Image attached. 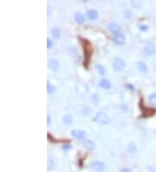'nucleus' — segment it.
I'll return each mask as SVG.
<instances>
[{"instance_id":"obj_24","label":"nucleus","mask_w":156,"mask_h":172,"mask_svg":"<svg viewBox=\"0 0 156 172\" xmlns=\"http://www.w3.org/2000/svg\"><path fill=\"white\" fill-rule=\"evenodd\" d=\"M71 147H72L71 145H68V144H67V145H64V146H63V149H64V150H69V149H71Z\"/></svg>"},{"instance_id":"obj_4","label":"nucleus","mask_w":156,"mask_h":172,"mask_svg":"<svg viewBox=\"0 0 156 172\" xmlns=\"http://www.w3.org/2000/svg\"><path fill=\"white\" fill-rule=\"evenodd\" d=\"M91 167L92 169L96 171V172H102L104 169H105V165L102 162H98V161H95V162H93L91 163Z\"/></svg>"},{"instance_id":"obj_20","label":"nucleus","mask_w":156,"mask_h":172,"mask_svg":"<svg viewBox=\"0 0 156 172\" xmlns=\"http://www.w3.org/2000/svg\"><path fill=\"white\" fill-rule=\"evenodd\" d=\"M132 5L135 7V8H139L141 5V3L140 1H132Z\"/></svg>"},{"instance_id":"obj_3","label":"nucleus","mask_w":156,"mask_h":172,"mask_svg":"<svg viewBox=\"0 0 156 172\" xmlns=\"http://www.w3.org/2000/svg\"><path fill=\"white\" fill-rule=\"evenodd\" d=\"M113 39H114V42L118 44V45H122L125 44V41H126V37L124 36V34L122 33H119V34H115L114 37H113Z\"/></svg>"},{"instance_id":"obj_19","label":"nucleus","mask_w":156,"mask_h":172,"mask_svg":"<svg viewBox=\"0 0 156 172\" xmlns=\"http://www.w3.org/2000/svg\"><path fill=\"white\" fill-rule=\"evenodd\" d=\"M47 90H48V92L49 93H54L55 92V87L51 84H50L49 82H48V84H47Z\"/></svg>"},{"instance_id":"obj_22","label":"nucleus","mask_w":156,"mask_h":172,"mask_svg":"<svg viewBox=\"0 0 156 172\" xmlns=\"http://www.w3.org/2000/svg\"><path fill=\"white\" fill-rule=\"evenodd\" d=\"M52 46H53V42H52L51 40L48 39V40H47V48H48V49H50Z\"/></svg>"},{"instance_id":"obj_7","label":"nucleus","mask_w":156,"mask_h":172,"mask_svg":"<svg viewBox=\"0 0 156 172\" xmlns=\"http://www.w3.org/2000/svg\"><path fill=\"white\" fill-rule=\"evenodd\" d=\"M71 134L76 139H84L86 137V132L83 130H73Z\"/></svg>"},{"instance_id":"obj_13","label":"nucleus","mask_w":156,"mask_h":172,"mask_svg":"<svg viewBox=\"0 0 156 172\" xmlns=\"http://www.w3.org/2000/svg\"><path fill=\"white\" fill-rule=\"evenodd\" d=\"M138 68H139V70L142 73H146L147 71V66L143 61H140L138 63Z\"/></svg>"},{"instance_id":"obj_14","label":"nucleus","mask_w":156,"mask_h":172,"mask_svg":"<svg viewBox=\"0 0 156 172\" xmlns=\"http://www.w3.org/2000/svg\"><path fill=\"white\" fill-rule=\"evenodd\" d=\"M51 34H52L53 37H55V38H60V37H61V32H60L59 29H57V28H53L51 30Z\"/></svg>"},{"instance_id":"obj_27","label":"nucleus","mask_w":156,"mask_h":172,"mask_svg":"<svg viewBox=\"0 0 156 172\" xmlns=\"http://www.w3.org/2000/svg\"><path fill=\"white\" fill-rule=\"evenodd\" d=\"M128 88H130V89H132V90H134V86H132V85H130V84H128Z\"/></svg>"},{"instance_id":"obj_17","label":"nucleus","mask_w":156,"mask_h":172,"mask_svg":"<svg viewBox=\"0 0 156 172\" xmlns=\"http://www.w3.org/2000/svg\"><path fill=\"white\" fill-rule=\"evenodd\" d=\"M149 103L151 105L156 106V93L152 94L149 97Z\"/></svg>"},{"instance_id":"obj_6","label":"nucleus","mask_w":156,"mask_h":172,"mask_svg":"<svg viewBox=\"0 0 156 172\" xmlns=\"http://www.w3.org/2000/svg\"><path fill=\"white\" fill-rule=\"evenodd\" d=\"M144 52L147 55L152 56L155 53V47L152 43H147L144 47Z\"/></svg>"},{"instance_id":"obj_8","label":"nucleus","mask_w":156,"mask_h":172,"mask_svg":"<svg viewBox=\"0 0 156 172\" xmlns=\"http://www.w3.org/2000/svg\"><path fill=\"white\" fill-rule=\"evenodd\" d=\"M87 16L90 20L94 21V20H96L97 17H98V13H97V11L95 10L91 9V10H89L87 11Z\"/></svg>"},{"instance_id":"obj_1","label":"nucleus","mask_w":156,"mask_h":172,"mask_svg":"<svg viewBox=\"0 0 156 172\" xmlns=\"http://www.w3.org/2000/svg\"><path fill=\"white\" fill-rule=\"evenodd\" d=\"M95 119L97 123H99L101 124H107L109 123V118L108 115L103 112V111H99L97 112L95 115Z\"/></svg>"},{"instance_id":"obj_2","label":"nucleus","mask_w":156,"mask_h":172,"mask_svg":"<svg viewBox=\"0 0 156 172\" xmlns=\"http://www.w3.org/2000/svg\"><path fill=\"white\" fill-rule=\"evenodd\" d=\"M113 67L116 71H122L125 68V63L119 57H115L113 60Z\"/></svg>"},{"instance_id":"obj_10","label":"nucleus","mask_w":156,"mask_h":172,"mask_svg":"<svg viewBox=\"0 0 156 172\" xmlns=\"http://www.w3.org/2000/svg\"><path fill=\"white\" fill-rule=\"evenodd\" d=\"M99 86H100L101 88H102V89H106V90H108V89H109V88L111 87V84H110V82H109L108 79H106V78H102V79L100 81Z\"/></svg>"},{"instance_id":"obj_15","label":"nucleus","mask_w":156,"mask_h":172,"mask_svg":"<svg viewBox=\"0 0 156 172\" xmlns=\"http://www.w3.org/2000/svg\"><path fill=\"white\" fill-rule=\"evenodd\" d=\"M95 70H97V72L99 73V75L103 76L105 74V69H104V67L102 64H96L95 65Z\"/></svg>"},{"instance_id":"obj_11","label":"nucleus","mask_w":156,"mask_h":172,"mask_svg":"<svg viewBox=\"0 0 156 172\" xmlns=\"http://www.w3.org/2000/svg\"><path fill=\"white\" fill-rule=\"evenodd\" d=\"M75 20L76 23L82 25V24H83L84 21H85V17H84V15L82 14V13H77V14L75 15Z\"/></svg>"},{"instance_id":"obj_23","label":"nucleus","mask_w":156,"mask_h":172,"mask_svg":"<svg viewBox=\"0 0 156 172\" xmlns=\"http://www.w3.org/2000/svg\"><path fill=\"white\" fill-rule=\"evenodd\" d=\"M140 30L142 31H146L148 30V26H147V25H141L140 26Z\"/></svg>"},{"instance_id":"obj_25","label":"nucleus","mask_w":156,"mask_h":172,"mask_svg":"<svg viewBox=\"0 0 156 172\" xmlns=\"http://www.w3.org/2000/svg\"><path fill=\"white\" fill-rule=\"evenodd\" d=\"M126 17H128V18H130V17H131V12H130L129 11H128L126 12Z\"/></svg>"},{"instance_id":"obj_12","label":"nucleus","mask_w":156,"mask_h":172,"mask_svg":"<svg viewBox=\"0 0 156 172\" xmlns=\"http://www.w3.org/2000/svg\"><path fill=\"white\" fill-rule=\"evenodd\" d=\"M83 144H84V146L88 149H95V143L92 141V140H90V139H86L84 142H83Z\"/></svg>"},{"instance_id":"obj_5","label":"nucleus","mask_w":156,"mask_h":172,"mask_svg":"<svg viewBox=\"0 0 156 172\" xmlns=\"http://www.w3.org/2000/svg\"><path fill=\"white\" fill-rule=\"evenodd\" d=\"M108 31H109L110 32L114 33V35H115V34L122 33V32H121V31H122L121 26L118 25L117 24H115V23H111V24H109L108 26Z\"/></svg>"},{"instance_id":"obj_9","label":"nucleus","mask_w":156,"mask_h":172,"mask_svg":"<svg viewBox=\"0 0 156 172\" xmlns=\"http://www.w3.org/2000/svg\"><path fill=\"white\" fill-rule=\"evenodd\" d=\"M49 66L53 71H56L58 69H59V64H58V61H56L55 59H51L49 62Z\"/></svg>"},{"instance_id":"obj_18","label":"nucleus","mask_w":156,"mask_h":172,"mask_svg":"<svg viewBox=\"0 0 156 172\" xmlns=\"http://www.w3.org/2000/svg\"><path fill=\"white\" fill-rule=\"evenodd\" d=\"M128 150L129 152H131V153L134 152V151L136 150V146H135V144H134V143H130L128 144Z\"/></svg>"},{"instance_id":"obj_26","label":"nucleus","mask_w":156,"mask_h":172,"mask_svg":"<svg viewBox=\"0 0 156 172\" xmlns=\"http://www.w3.org/2000/svg\"><path fill=\"white\" fill-rule=\"evenodd\" d=\"M47 118H48V123H47V124H48V125H50V121H51V120H50V115H48V116H47Z\"/></svg>"},{"instance_id":"obj_21","label":"nucleus","mask_w":156,"mask_h":172,"mask_svg":"<svg viewBox=\"0 0 156 172\" xmlns=\"http://www.w3.org/2000/svg\"><path fill=\"white\" fill-rule=\"evenodd\" d=\"M48 168L50 169H52L53 168H54V162L51 160V159H49V161H48Z\"/></svg>"},{"instance_id":"obj_16","label":"nucleus","mask_w":156,"mask_h":172,"mask_svg":"<svg viewBox=\"0 0 156 172\" xmlns=\"http://www.w3.org/2000/svg\"><path fill=\"white\" fill-rule=\"evenodd\" d=\"M63 123L66 124L67 125H70L72 124V117L69 116V115H66V116L63 117Z\"/></svg>"}]
</instances>
